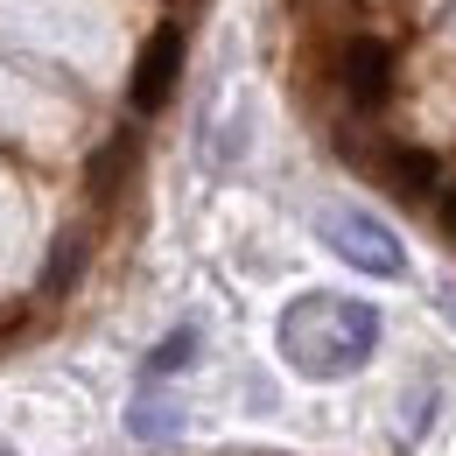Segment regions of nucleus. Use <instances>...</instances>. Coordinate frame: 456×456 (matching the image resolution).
<instances>
[{"mask_svg":"<svg viewBox=\"0 0 456 456\" xmlns=\"http://www.w3.org/2000/svg\"><path fill=\"white\" fill-rule=\"evenodd\" d=\"M274 338L302 379H351L379 351V309L351 302V295H295Z\"/></svg>","mask_w":456,"mask_h":456,"instance_id":"nucleus-1","label":"nucleus"},{"mask_svg":"<svg viewBox=\"0 0 456 456\" xmlns=\"http://www.w3.org/2000/svg\"><path fill=\"white\" fill-rule=\"evenodd\" d=\"M323 70H330L338 99L351 106V113H365V119H379L387 106H394V92H400L394 36H379V28H344L338 43H330V57H323Z\"/></svg>","mask_w":456,"mask_h":456,"instance_id":"nucleus-2","label":"nucleus"},{"mask_svg":"<svg viewBox=\"0 0 456 456\" xmlns=\"http://www.w3.org/2000/svg\"><path fill=\"white\" fill-rule=\"evenodd\" d=\"M316 232H323V246L338 253L344 267H358V274H372V281H400V274H407V253H400L394 225H379L372 211H323Z\"/></svg>","mask_w":456,"mask_h":456,"instance_id":"nucleus-3","label":"nucleus"},{"mask_svg":"<svg viewBox=\"0 0 456 456\" xmlns=\"http://www.w3.org/2000/svg\"><path fill=\"white\" fill-rule=\"evenodd\" d=\"M183 57H190V28H183V21H155V36L141 43L134 77H126V106H134L141 119H155L175 99V85H183Z\"/></svg>","mask_w":456,"mask_h":456,"instance_id":"nucleus-4","label":"nucleus"},{"mask_svg":"<svg viewBox=\"0 0 456 456\" xmlns=\"http://www.w3.org/2000/svg\"><path fill=\"white\" fill-rule=\"evenodd\" d=\"M372 175L394 190V197H407V204H436L450 183H443V155L436 148H421V141H379L372 148Z\"/></svg>","mask_w":456,"mask_h":456,"instance_id":"nucleus-5","label":"nucleus"},{"mask_svg":"<svg viewBox=\"0 0 456 456\" xmlns=\"http://www.w3.org/2000/svg\"><path fill=\"white\" fill-rule=\"evenodd\" d=\"M134 162H141V134H134V126L106 134V141L92 148V162H85V190H92L99 204H113L119 190H126V175H134Z\"/></svg>","mask_w":456,"mask_h":456,"instance_id":"nucleus-6","label":"nucleus"},{"mask_svg":"<svg viewBox=\"0 0 456 456\" xmlns=\"http://www.w3.org/2000/svg\"><path fill=\"white\" fill-rule=\"evenodd\" d=\"M85 260H92V239L85 232H63L57 246H50V267H43V302H63L77 274H85Z\"/></svg>","mask_w":456,"mask_h":456,"instance_id":"nucleus-7","label":"nucleus"},{"mask_svg":"<svg viewBox=\"0 0 456 456\" xmlns=\"http://www.w3.org/2000/svg\"><path fill=\"white\" fill-rule=\"evenodd\" d=\"M126 428H134L141 443H169L175 428H183V407H175V400H162L155 387H141V394H134V407H126Z\"/></svg>","mask_w":456,"mask_h":456,"instance_id":"nucleus-8","label":"nucleus"},{"mask_svg":"<svg viewBox=\"0 0 456 456\" xmlns=\"http://www.w3.org/2000/svg\"><path fill=\"white\" fill-rule=\"evenodd\" d=\"M190 358H197V330L183 323V330H169V338L148 351V365H141V387H162V379H169V372H183Z\"/></svg>","mask_w":456,"mask_h":456,"instance_id":"nucleus-9","label":"nucleus"},{"mask_svg":"<svg viewBox=\"0 0 456 456\" xmlns=\"http://www.w3.org/2000/svg\"><path fill=\"white\" fill-rule=\"evenodd\" d=\"M436 225L456 239V190H443V197H436Z\"/></svg>","mask_w":456,"mask_h":456,"instance_id":"nucleus-10","label":"nucleus"},{"mask_svg":"<svg viewBox=\"0 0 456 456\" xmlns=\"http://www.w3.org/2000/svg\"><path fill=\"white\" fill-rule=\"evenodd\" d=\"M443 295H450V309H456V288H443Z\"/></svg>","mask_w":456,"mask_h":456,"instance_id":"nucleus-11","label":"nucleus"},{"mask_svg":"<svg viewBox=\"0 0 456 456\" xmlns=\"http://www.w3.org/2000/svg\"><path fill=\"white\" fill-rule=\"evenodd\" d=\"M0 456H14V450H7V443H0Z\"/></svg>","mask_w":456,"mask_h":456,"instance_id":"nucleus-12","label":"nucleus"}]
</instances>
